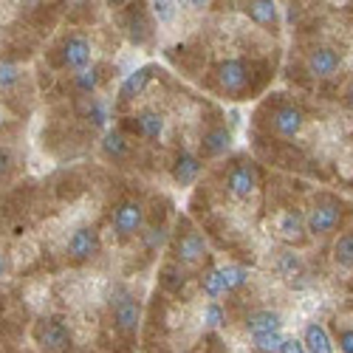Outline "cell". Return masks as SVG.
I'll return each instance as SVG.
<instances>
[{
    "label": "cell",
    "instance_id": "5bb4252c",
    "mask_svg": "<svg viewBox=\"0 0 353 353\" xmlns=\"http://www.w3.org/2000/svg\"><path fill=\"white\" fill-rule=\"evenodd\" d=\"M201 175V159L192 153H181L172 164V179L179 187H190L195 179Z\"/></svg>",
    "mask_w": 353,
    "mask_h": 353
},
{
    "label": "cell",
    "instance_id": "d6986e66",
    "mask_svg": "<svg viewBox=\"0 0 353 353\" xmlns=\"http://www.w3.org/2000/svg\"><path fill=\"white\" fill-rule=\"evenodd\" d=\"M334 263L339 269H353V232H345L334 243Z\"/></svg>",
    "mask_w": 353,
    "mask_h": 353
},
{
    "label": "cell",
    "instance_id": "ac0fdd59",
    "mask_svg": "<svg viewBox=\"0 0 353 353\" xmlns=\"http://www.w3.org/2000/svg\"><path fill=\"white\" fill-rule=\"evenodd\" d=\"M102 153H105L108 159H113V161H122V159L128 156V141H125V136H122L119 130H108L105 139H102Z\"/></svg>",
    "mask_w": 353,
    "mask_h": 353
},
{
    "label": "cell",
    "instance_id": "8992f818",
    "mask_svg": "<svg viewBox=\"0 0 353 353\" xmlns=\"http://www.w3.org/2000/svg\"><path fill=\"white\" fill-rule=\"evenodd\" d=\"M172 252H175V260H179V263H187V266H192V263L203 260V254H207V243H203L201 232L184 229V232H179V238H175Z\"/></svg>",
    "mask_w": 353,
    "mask_h": 353
},
{
    "label": "cell",
    "instance_id": "f1b7e54d",
    "mask_svg": "<svg viewBox=\"0 0 353 353\" xmlns=\"http://www.w3.org/2000/svg\"><path fill=\"white\" fill-rule=\"evenodd\" d=\"M167 241V229L164 226H156V229H150L144 234V243H147V249H156V246H161Z\"/></svg>",
    "mask_w": 353,
    "mask_h": 353
},
{
    "label": "cell",
    "instance_id": "44dd1931",
    "mask_svg": "<svg viewBox=\"0 0 353 353\" xmlns=\"http://www.w3.org/2000/svg\"><path fill=\"white\" fill-rule=\"evenodd\" d=\"M99 79H102V68L94 65V68H85L74 77V85H77V91L79 94H94L97 88H99Z\"/></svg>",
    "mask_w": 353,
    "mask_h": 353
},
{
    "label": "cell",
    "instance_id": "9a60e30c",
    "mask_svg": "<svg viewBox=\"0 0 353 353\" xmlns=\"http://www.w3.org/2000/svg\"><path fill=\"white\" fill-rule=\"evenodd\" d=\"M303 345H305V353H334V342H331L325 325H319V322H311L305 328Z\"/></svg>",
    "mask_w": 353,
    "mask_h": 353
},
{
    "label": "cell",
    "instance_id": "30bf717a",
    "mask_svg": "<svg viewBox=\"0 0 353 353\" xmlns=\"http://www.w3.org/2000/svg\"><path fill=\"white\" fill-rule=\"evenodd\" d=\"M272 125H274V130L283 136V139H294L300 130H303V125H305V113L297 108V105H280L277 110H274V119H272Z\"/></svg>",
    "mask_w": 353,
    "mask_h": 353
},
{
    "label": "cell",
    "instance_id": "d590c367",
    "mask_svg": "<svg viewBox=\"0 0 353 353\" xmlns=\"http://www.w3.org/2000/svg\"><path fill=\"white\" fill-rule=\"evenodd\" d=\"M0 125H3V119H0Z\"/></svg>",
    "mask_w": 353,
    "mask_h": 353
},
{
    "label": "cell",
    "instance_id": "4dcf8cb0",
    "mask_svg": "<svg viewBox=\"0 0 353 353\" xmlns=\"http://www.w3.org/2000/svg\"><path fill=\"white\" fill-rule=\"evenodd\" d=\"M280 353H305V345L300 339H285L280 345Z\"/></svg>",
    "mask_w": 353,
    "mask_h": 353
},
{
    "label": "cell",
    "instance_id": "cb8c5ba5",
    "mask_svg": "<svg viewBox=\"0 0 353 353\" xmlns=\"http://www.w3.org/2000/svg\"><path fill=\"white\" fill-rule=\"evenodd\" d=\"M277 269H280V274L283 277H300L303 274V260H300V254H294V252H283L280 254V260H277Z\"/></svg>",
    "mask_w": 353,
    "mask_h": 353
},
{
    "label": "cell",
    "instance_id": "d6a6232c",
    "mask_svg": "<svg viewBox=\"0 0 353 353\" xmlns=\"http://www.w3.org/2000/svg\"><path fill=\"white\" fill-rule=\"evenodd\" d=\"M9 164H12L9 153H6V150H0V175H6V172H9Z\"/></svg>",
    "mask_w": 353,
    "mask_h": 353
},
{
    "label": "cell",
    "instance_id": "83f0119b",
    "mask_svg": "<svg viewBox=\"0 0 353 353\" xmlns=\"http://www.w3.org/2000/svg\"><path fill=\"white\" fill-rule=\"evenodd\" d=\"M203 322H207V328H221L223 322V311L218 303H210L207 308H203Z\"/></svg>",
    "mask_w": 353,
    "mask_h": 353
},
{
    "label": "cell",
    "instance_id": "7402d4cb",
    "mask_svg": "<svg viewBox=\"0 0 353 353\" xmlns=\"http://www.w3.org/2000/svg\"><path fill=\"white\" fill-rule=\"evenodd\" d=\"M150 71L153 68H139V71H133L125 82H122V99H130V97H136V94H141V88L147 85V79H150Z\"/></svg>",
    "mask_w": 353,
    "mask_h": 353
},
{
    "label": "cell",
    "instance_id": "7c38bea8",
    "mask_svg": "<svg viewBox=\"0 0 353 353\" xmlns=\"http://www.w3.org/2000/svg\"><path fill=\"white\" fill-rule=\"evenodd\" d=\"M246 331L252 336H263V334H277L280 325H283V316L277 311H269V308H263V311H252L246 316Z\"/></svg>",
    "mask_w": 353,
    "mask_h": 353
},
{
    "label": "cell",
    "instance_id": "484cf974",
    "mask_svg": "<svg viewBox=\"0 0 353 353\" xmlns=\"http://www.w3.org/2000/svg\"><path fill=\"white\" fill-rule=\"evenodd\" d=\"M285 342V336L277 331V334H263V336H254V347L260 353H280V345Z\"/></svg>",
    "mask_w": 353,
    "mask_h": 353
},
{
    "label": "cell",
    "instance_id": "f546056e",
    "mask_svg": "<svg viewBox=\"0 0 353 353\" xmlns=\"http://www.w3.org/2000/svg\"><path fill=\"white\" fill-rule=\"evenodd\" d=\"M339 353H353V328L339 334Z\"/></svg>",
    "mask_w": 353,
    "mask_h": 353
},
{
    "label": "cell",
    "instance_id": "603a6c76",
    "mask_svg": "<svg viewBox=\"0 0 353 353\" xmlns=\"http://www.w3.org/2000/svg\"><path fill=\"white\" fill-rule=\"evenodd\" d=\"M221 280H223V291H234L249 280V272L243 266H223L221 269Z\"/></svg>",
    "mask_w": 353,
    "mask_h": 353
},
{
    "label": "cell",
    "instance_id": "9c48e42d",
    "mask_svg": "<svg viewBox=\"0 0 353 353\" xmlns=\"http://www.w3.org/2000/svg\"><path fill=\"white\" fill-rule=\"evenodd\" d=\"M63 65L71 71H85L91 65V43H88L82 34H71L63 43Z\"/></svg>",
    "mask_w": 353,
    "mask_h": 353
},
{
    "label": "cell",
    "instance_id": "7a4b0ae2",
    "mask_svg": "<svg viewBox=\"0 0 353 353\" xmlns=\"http://www.w3.org/2000/svg\"><path fill=\"white\" fill-rule=\"evenodd\" d=\"M342 221V210H339V201L322 195L319 201H314V207L308 210V218H305V226L311 234H319V238H325L331 234Z\"/></svg>",
    "mask_w": 353,
    "mask_h": 353
},
{
    "label": "cell",
    "instance_id": "e575fe53",
    "mask_svg": "<svg viewBox=\"0 0 353 353\" xmlns=\"http://www.w3.org/2000/svg\"><path fill=\"white\" fill-rule=\"evenodd\" d=\"M3 274H6V257L0 254V277H3Z\"/></svg>",
    "mask_w": 353,
    "mask_h": 353
},
{
    "label": "cell",
    "instance_id": "ba28073f",
    "mask_svg": "<svg viewBox=\"0 0 353 353\" xmlns=\"http://www.w3.org/2000/svg\"><path fill=\"white\" fill-rule=\"evenodd\" d=\"M339 65H342V57H339L336 48H331V46H316V48L308 54V71H311L314 77H319V79L334 77V74L339 71Z\"/></svg>",
    "mask_w": 353,
    "mask_h": 353
},
{
    "label": "cell",
    "instance_id": "277c9868",
    "mask_svg": "<svg viewBox=\"0 0 353 353\" xmlns=\"http://www.w3.org/2000/svg\"><path fill=\"white\" fill-rule=\"evenodd\" d=\"M215 79L223 94H243L249 85V68L243 60H223L215 68Z\"/></svg>",
    "mask_w": 353,
    "mask_h": 353
},
{
    "label": "cell",
    "instance_id": "52a82bcc",
    "mask_svg": "<svg viewBox=\"0 0 353 353\" xmlns=\"http://www.w3.org/2000/svg\"><path fill=\"white\" fill-rule=\"evenodd\" d=\"M97 252H99V232L91 229V226H79L68 241V257L74 263H85V260H91Z\"/></svg>",
    "mask_w": 353,
    "mask_h": 353
},
{
    "label": "cell",
    "instance_id": "836d02e7",
    "mask_svg": "<svg viewBox=\"0 0 353 353\" xmlns=\"http://www.w3.org/2000/svg\"><path fill=\"white\" fill-rule=\"evenodd\" d=\"M345 105H347V108H353V85H350V91L345 94Z\"/></svg>",
    "mask_w": 353,
    "mask_h": 353
},
{
    "label": "cell",
    "instance_id": "ffe728a7",
    "mask_svg": "<svg viewBox=\"0 0 353 353\" xmlns=\"http://www.w3.org/2000/svg\"><path fill=\"white\" fill-rule=\"evenodd\" d=\"M246 14L252 20H257L260 26H274L277 23V6L269 3V0H257V3H249L246 6Z\"/></svg>",
    "mask_w": 353,
    "mask_h": 353
},
{
    "label": "cell",
    "instance_id": "1f68e13d",
    "mask_svg": "<svg viewBox=\"0 0 353 353\" xmlns=\"http://www.w3.org/2000/svg\"><path fill=\"white\" fill-rule=\"evenodd\" d=\"M153 12H156L159 20H170L175 14V6L172 3H153Z\"/></svg>",
    "mask_w": 353,
    "mask_h": 353
},
{
    "label": "cell",
    "instance_id": "6da1fadb",
    "mask_svg": "<svg viewBox=\"0 0 353 353\" xmlns=\"http://www.w3.org/2000/svg\"><path fill=\"white\" fill-rule=\"evenodd\" d=\"M110 311H113V325L122 336H133L139 331V319H141V308H139V300L133 294L119 285L113 291V300H110Z\"/></svg>",
    "mask_w": 353,
    "mask_h": 353
},
{
    "label": "cell",
    "instance_id": "e0dca14e",
    "mask_svg": "<svg viewBox=\"0 0 353 353\" xmlns=\"http://www.w3.org/2000/svg\"><path fill=\"white\" fill-rule=\"evenodd\" d=\"M229 141H232V136H229L226 128H212V130L203 133L201 150H203V156H221V153L229 150Z\"/></svg>",
    "mask_w": 353,
    "mask_h": 353
},
{
    "label": "cell",
    "instance_id": "5b68a950",
    "mask_svg": "<svg viewBox=\"0 0 353 353\" xmlns=\"http://www.w3.org/2000/svg\"><path fill=\"white\" fill-rule=\"evenodd\" d=\"M141 223H144V207L139 201H122L119 207L113 212V229L119 234L122 241L133 238L136 232H141Z\"/></svg>",
    "mask_w": 353,
    "mask_h": 353
},
{
    "label": "cell",
    "instance_id": "8fae6325",
    "mask_svg": "<svg viewBox=\"0 0 353 353\" xmlns=\"http://www.w3.org/2000/svg\"><path fill=\"white\" fill-rule=\"evenodd\" d=\"M226 190L232 198H249L254 190H257V170L252 164H238L232 172H229V179H226Z\"/></svg>",
    "mask_w": 353,
    "mask_h": 353
},
{
    "label": "cell",
    "instance_id": "d4e9b609",
    "mask_svg": "<svg viewBox=\"0 0 353 353\" xmlns=\"http://www.w3.org/2000/svg\"><path fill=\"white\" fill-rule=\"evenodd\" d=\"M201 288H203V294H207L210 300L221 297V294H223V280H221V269H210L207 274H203V277H201Z\"/></svg>",
    "mask_w": 353,
    "mask_h": 353
},
{
    "label": "cell",
    "instance_id": "2e32d148",
    "mask_svg": "<svg viewBox=\"0 0 353 353\" xmlns=\"http://www.w3.org/2000/svg\"><path fill=\"white\" fill-rule=\"evenodd\" d=\"M277 232L283 234L285 241H303V232H305V221L297 210H285L277 218Z\"/></svg>",
    "mask_w": 353,
    "mask_h": 353
},
{
    "label": "cell",
    "instance_id": "4fadbf2b",
    "mask_svg": "<svg viewBox=\"0 0 353 353\" xmlns=\"http://www.w3.org/2000/svg\"><path fill=\"white\" fill-rule=\"evenodd\" d=\"M130 128L141 136V139H159L164 133V116L159 110H139L133 116Z\"/></svg>",
    "mask_w": 353,
    "mask_h": 353
},
{
    "label": "cell",
    "instance_id": "3957f363",
    "mask_svg": "<svg viewBox=\"0 0 353 353\" xmlns=\"http://www.w3.org/2000/svg\"><path fill=\"white\" fill-rule=\"evenodd\" d=\"M34 339L46 353H65L71 347V334L60 319H43L34 328Z\"/></svg>",
    "mask_w": 353,
    "mask_h": 353
},
{
    "label": "cell",
    "instance_id": "4316f807",
    "mask_svg": "<svg viewBox=\"0 0 353 353\" xmlns=\"http://www.w3.org/2000/svg\"><path fill=\"white\" fill-rule=\"evenodd\" d=\"M20 82V68L12 63H0V88H12Z\"/></svg>",
    "mask_w": 353,
    "mask_h": 353
}]
</instances>
